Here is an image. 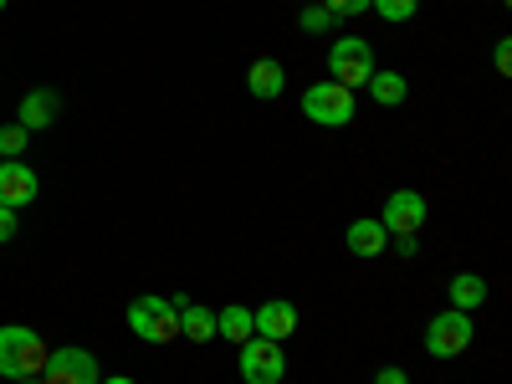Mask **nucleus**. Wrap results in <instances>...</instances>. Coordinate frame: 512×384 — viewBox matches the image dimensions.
<instances>
[{
  "mask_svg": "<svg viewBox=\"0 0 512 384\" xmlns=\"http://www.w3.org/2000/svg\"><path fill=\"white\" fill-rule=\"evenodd\" d=\"M123 318H128V333L144 338V344H175L180 338V308L169 303V297H159V292L134 297Z\"/></svg>",
  "mask_w": 512,
  "mask_h": 384,
  "instance_id": "f257e3e1",
  "label": "nucleus"
},
{
  "mask_svg": "<svg viewBox=\"0 0 512 384\" xmlns=\"http://www.w3.org/2000/svg\"><path fill=\"white\" fill-rule=\"evenodd\" d=\"M47 344H41V333L21 328V323H6L0 328V374L6 379H41L47 369Z\"/></svg>",
  "mask_w": 512,
  "mask_h": 384,
  "instance_id": "f03ea898",
  "label": "nucleus"
},
{
  "mask_svg": "<svg viewBox=\"0 0 512 384\" xmlns=\"http://www.w3.org/2000/svg\"><path fill=\"white\" fill-rule=\"evenodd\" d=\"M354 113H359V98L344 88V82L323 77V82H313V88H303V118L318 123V128H349Z\"/></svg>",
  "mask_w": 512,
  "mask_h": 384,
  "instance_id": "7ed1b4c3",
  "label": "nucleus"
},
{
  "mask_svg": "<svg viewBox=\"0 0 512 384\" xmlns=\"http://www.w3.org/2000/svg\"><path fill=\"white\" fill-rule=\"evenodd\" d=\"M472 338H477L472 313L446 308V313H436L431 323H425V354H431V359H456V354L472 349Z\"/></svg>",
  "mask_w": 512,
  "mask_h": 384,
  "instance_id": "20e7f679",
  "label": "nucleus"
},
{
  "mask_svg": "<svg viewBox=\"0 0 512 384\" xmlns=\"http://www.w3.org/2000/svg\"><path fill=\"white\" fill-rule=\"evenodd\" d=\"M328 72H333V82H344L349 93L364 88V82L379 72L374 67V47H369L364 36H338L333 47H328Z\"/></svg>",
  "mask_w": 512,
  "mask_h": 384,
  "instance_id": "39448f33",
  "label": "nucleus"
},
{
  "mask_svg": "<svg viewBox=\"0 0 512 384\" xmlns=\"http://www.w3.org/2000/svg\"><path fill=\"white\" fill-rule=\"evenodd\" d=\"M241 379L246 384H282L287 379V354L272 338H246L241 344Z\"/></svg>",
  "mask_w": 512,
  "mask_h": 384,
  "instance_id": "423d86ee",
  "label": "nucleus"
},
{
  "mask_svg": "<svg viewBox=\"0 0 512 384\" xmlns=\"http://www.w3.org/2000/svg\"><path fill=\"white\" fill-rule=\"evenodd\" d=\"M41 384H98V359L88 349H52L47 354V369H41Z\"/></svg>",
  "mask_w": 512,
  "mask_h": 384,
  "instance_id": "0eeeda50",
  "label": "nucleus"
},
{
  "mask_svg": "<svg viewBox=\"0 0 512 384\" xmlns=\"http://www.w3.org/2000/svg\"><path fill=\"white\" fill-rule=\"evenodd\" d=\"M425 216H431V205H425V195H420V190H395L390 200H384L379 226L390 231V236H415V231L425 226Z\"/></svg>",
  "mask_w": 512,
  "mask_h": 384,
  "instance_id": "6e6552de",
  "label": "nucleus"
},
{
  "mask_svg": "<svg viewBox=\"0 0 512 384\" xmlns=\"http://www.w3.org/2000/svg\"><path fill=\"white\" fill-rule=\"evenodd\" d=\"M251 323H256V338H272V344H287V338L297 333V308L287 303V297H272V303L251 308Z\"/></svg>",
  "mask_w": 512,
  "mask_h": 384,
  "instance_id": "1a4fd4ad",
  "label": "nucleus"
},
{
  "mask_svg": "<svg viewBox=\"0 0 512 384\" xmlns=\"http://www.w3.org/2000/svg\"><path fill=\"white\" fill-rule=\"evenodd\" d=\"M36 169L31 164H21V159H0V205H11V210H21V205H31L36 200Z\"/></svg>",
  "mask_w": 512,
  "mask_h": 384,
  "instance_id": "9d476101",
  "label": "nucleus"
},
{
  "mask_svg": "<svg viewBox=\"0 0 512 384\" xmlns=\"http://www.w3.org/2000/svg\"><path fill=\"white\" fill-rule=\"evenodd\" d=\"M57 113H62V98H57L52 88H31V93L21 98V108H16V123L26 128V134H41V128L57 123Z\"/></svg>",
  "mask_w": 512,
  "mask_h": 384,
  "instance_id": "9b49d317",
  "label": "nucleus"
},
{
  "mask_svg": "<svg viewBox=\"0 0 512 384\" xmlns=\"http://www.w3.org/2000/svg\"><path fill=\"white\" fill-rule=\"evenodd\" d=\"M246 88H251V98H282V88H287V67L277 62V57H256L251 67H246Z\"/></svg>",
  "mask_w": 512,
  "mask_h": 384,
  "instance_id": "f8f14e48",
  "label": "nucleus"
},
{
  "mask_svg": "<svg viewBox=\"0 0 512 384\" xmlns=\"http://www.w3.org/2000/svg\"><path fill=\"white\" fill-rule=\"evenodd\" d=\"M344 246H349L354 256H379L384 246H390V231H384L379 221H364V216H359V221L344 231Z\"/></svg>",
  "mask_w": 512,
  "mask_h": 384,
  "instance_id": "ddd939ff",
  "label": "nucleus"
},
{
  "mask_svg": "<svg viewBox=\"0 0 512 384\" xmlns=\"http://www.w3.org/2000/svg\"><path fill=\"white\" fill-rule=\"evenodd\" d=\"M216 338H226V344H246V338H256V323H251V308H241V303H231V308H221L216 313Z\"/></svg>",
  "mask_w": 512,
  "mask_h": 384,
  "instance_id": "4468645a",
  "label": "nucleus"
},
{
  "mask_svg": "<svg viewBox=\"0 0 512 384\" xmlns=\"http://www.w3.org/2000/svg\"><path fill=\"white\" fill-rule=\"evenodd\" d=\"M180 338H190V344H210V338H216V308L185 303L180 308Z\"/></svg>",
  "mask_w": 512,
  "mask_h": 384,
  "instance_id": "2eb2a0df",
  "label": "nucleus"
},
{
  "mask_svg": "<svg viewBox=\"0 0 512 384\" xmlns=\"http://www.w3.org/2000/svg\"><path fill=\"white\" fill-rule=\"evenodd\" d=\"M364 88H369V98H374L379 108H400V103L410 98V82H405L400 72H374Z\"/></svg>",
  "mask_w": 512,
  "mask_h": 384,
  "instance_id": "dca6fc26",
  "label": "nucleus"
},
{
  "mask_svg": "<svg viewBox=\"0 0 512 384\" xmlns=\"http://www.w3.org/2000/svg\"><path fill=\"white\" fill-rule=\"evenodd\" d=\"M482 303H487V282H482L477 272H456V277H451V308L477 313Z\"/></svg>",
  "mask_w": 512,
  "mask_h": 384,
  "instance_id": "f3484780",
  "label": "nucleus"
},
{
  "mask_svg": "<svg viewBox=\"0 0 512 384\" xmlns=\"http://www.w3.org/2000/svg\"><path fill=\"white\" fill-rule=\"evenodd\" d=\"M369 11H379L390 26H400V21H410L420 11V0H369Z\"/></svg>",
  "mask_w": 512,
  "mask_h": 384,
  "instance_id": "a211bd4d",
  "label": "nucleus"
},
{
  "mask_svg": "<svg viewBox=\"0 0 512 384\" xmlns=\"http://www.w3.org/2000/svg\"><path fill=\"white\" fill-rule=\"evenodd\" d=\"M26 128L21 123H6V128H0V159H16V154H26Z\"/></svg>",
  "mask_w": 512,
  "mask_h": 384,
  "instance_id": "6ab92c4d",
  "label": "nucleus"
},
{
  "mask_svg": "<svg viewBox=\"0 0 512 384\" xmlns=\"http://www.w3.org/2000/svg\"><path fill=\"white\" fill-rule=\"evenodd\" d=\"M333 26H338V21H333V11H328V6H318V0H313V6H303V31H313V36H318V31H333Z\"/></svg>",
  "mask_w": 512,
  "mask_h": 384,
  "instance_id": "aec40b11",
  "label": "nucleus"
},
{
  "mask_svg": "<svg viewBox=\"0 0 512 384\" xmlns=\"http://www.w3.org/2000/svg\"><path fill=\"white\" fill-rule=\"evenodd\" d=\"M318 6H328V11H333V21H354V16H364V11H369V0H318Z\"/></svg>",
  "mask_w": 512,
  "mask_h": 384,
  "instance_id": "412c9836",
  "label": "nucleus"
},
{
  "mask_svg": "<svg viewBox=\"0 0 512 384\" xmlns=\"http://www.w3.org/2000/svg\"><path fill=\"white\" fill-rule=\"evenodd\" d=\"M492 67H497V72H502V77H507V72H512V41H507V36H502V41H497V52H492Z\"/></svg>",
  "mask_w": 512,
  "mask_h": 384,
  "instance_id": "4be33fe9",
  "label": "nucleus"
},
{
  "mask_svg": "<svg viewBox=\"0 0 512 384\" xmlns=\"http://www.w3.org/2000/svg\"><path fill=\"white\" fill-rule=\"evenodd\" d=\"M11 236H16V210H11V205H0V246H6Z\"/></svg>",
  "mask_w": 512,
  "mask_h": 384,
  "instance_id": "5701e85b",
  "label": "nucleus"
},
{
  "mask_svg": "<svg viewBox=\"0 0 512 384\" xmlns=\"http://www.w3.org/2000/svg\"><path fill=\"white\" fill-rule=\"evenodd\" d=\"M374 384H410V374L390 364V369H379V374H374Z\"/></svg>",
  "mask_w": 512,
  "mask_h": 384,
  "instance_id": "b1692460",
  "label": "nucleus"
},
{
  "mask_svg": "<svg viewBox=\"0 0 512 384\" xmlns=\"http://www.w3.org/2000/svg\"><path fill=\"white\" fill-rule=\"evenodd\" d=\"M390 241L400 246V256H415V251H420V241H415V236H390Z\"/></svg>",
  "mask_w": 512,
  "mask_h": 384,
  "instance_id": "393cba45",
  "label": "nucleus"
},
{
  "mask_svg": "<svg viewBox=\"0 0 512 384\" xmlns=\"http://www.w3.org/2000/svg\"><path fill=\"white\" fill-rule=\"evenodd\" d=\"M98 384H139V379H128V374H113V379H98Z\"/></svg>",
  "mask_w": 512,
  "mask_h": 384,
  "instance_id": "a878e982",
  "label": "nucleus"
},
{
  "mask_svg": "<svg viewBox=\"0 0 512 384\" xmlns=\"http://www.w3.org/2000/svg\"><path fill=\"white\" fill-rule=\"evenodd\" d=\"M11 384H41V379H11Z\"/></svg>",
  "mask_w": 512,
  "mask_h": 384,
  "instance_id": "bb28decb",
  "label": "nucleus"
},
{
  "mask_svg": "<svg viewBox=\"0 0 512 384\" xmlns=\"http://www.w3.org/2000/svg\"><path fill=\"white\" fill-rule=\"evenodd\" d=\"M0 11H6V0H0Z\"/></svg>",
  "mask_w": 512,
  "mask_h": 384,
  "instance_id": "cd10ccee",
  "label": "nucleus"
},
{
  "mask_svg": "<svg viewBox=\"0 0 512 384\" xmlns=\"http://www.w3.org/2000/svg\"><path fill=\"white\" fill-rule=\"evenodd\" d=\"M303 6H313V0H303Z\"/></svg>",
  "mask_w": 512,
  "mask_h": 384,
  "instance_id": "c85d7f7f",
  "label": "nucleus"
}]
</instances>
